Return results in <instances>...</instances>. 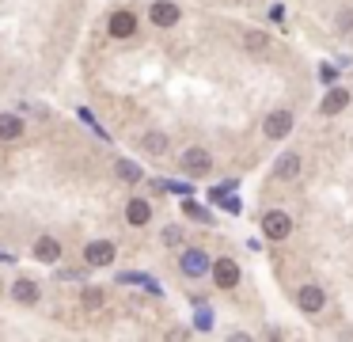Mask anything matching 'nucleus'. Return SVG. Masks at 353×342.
I'll return each instance as SVG.
<instances>
[{
    "label": "nucleus",
    "mask_w": 353,
    "mask_h": 342,
    "mask_svg": "<svg viewBox=\"0 0 353 342\" xmlns=\"http://www.w3.org/2000/svg\"><path fill=\"white\" fill-rule=\"evenodd\" d=\"M179 270H182L186 277H202V274L209 270V255H206V251H197V247H190V251H182Z\"/></svg>",
    "instance_id": "nucleus-4"
},
{
    "label": "nucleus",
    "mask_w": 353,
    "mask_h": 342,
    "mask_svg": "<svg viewBox=\"0 0 353 342\" xmlns=\"http://www.w3.org/2000/svg\"><path fill=\"white\" fill-rule=\"evenodd\" d=\"M338 27H342V31H353V12H342V19H338Z\"/></svg>",
    "instance_id": "nucleus-21"
},
{
    "label": "nucleus",
    "mask_w": 353,
    "mask_h": 342,
    "mask_svg": "<svg viewBox=\"0 0 353 342\" xmlns=\"http://www.w3.org/2000/svg\"><path fill=\"white\" fill-rule=\"evenodd\" d=\"M125 220H130V225H148V220H152V205H148L145 198H130V205H125Z\"/></svg>",
    "instance_id": "nucleus-8"
},
{
    "label": "nucleus",
    "mask_w": 353,
    "mask_h": 342,
    "mask_svg": "<svg viewBox=\"0 0 353 342\" xmlns=\"http://www.w3.org/2000/svg\"><path fill=\"white\" fill-rule=\"evenodd\" d=\"M16 137H23V122L16 114H0V141H16Z\"/></svg>",
    "instance_id": "nucleus-14"
},
{
    "label": "nucleus",
    "mask_w": 353,
    "mask_h": 342,
    "mask_svg": "<svg viewBox=\"0 0 353 342\" xmlns=\"http://www.w3.org/2000/svg\"><path fill=\"white\" fill-rule=\"evenodd\" d=\"M12 297H16L19 304H38V285L27 282V277H19V282L12 285Z\"/></svg>",
    "instance_id": "nucleus-13"
},
{
    "label": "nucleus",
    "mask_w": 353,
    "mask_h": 342,
    "mask_svg": "<svg viewBox=\"0 0 353 342\" xmlns=\"http://www.w3.org/2000/svg\"><path fill=\"white\" fill-rule=\"evenodd\" d=\"M164 244H182V232H179V228H167V232H164Z\"/></svg>",
    "instance_id": "nucleus-20"
},
{
    "label": "nucleus",
    "mask_w": 353,
    "mask_h": 342,
    "mask_svg": "<svg viewBox=\"0 0 353 342\" xmlns=\"http://www.w3.org/2000/svg\"><path fill=\"white\" fill-rule=\"evenodd\" d=\"M296 304H300L304 312H319L323 308V289L319 285H304V289L296 293Z\"/></svg>",
    "instance_id": "nucleus-10"
},
{
    "label": "nucleus",
    "mask_w": 353,
    "mask_h": 342,
    "mask_svg": "<svg viewBox=\"0 0 353 342\" xmlns=\"http://www.w3.org/2000/svg\"><path fill=\"white\" fill-rule=\"evenodd\" d=\"M273 175H278V179H296V175H300V156L296 152H285L278 160V168H273Z\"/></svg>",
    "instance_id": "nucleus-12"
},
{
    "label": "nucleus",
    "mask_w": 353,
    "mask_h": 342,
    "mask_svg": "<svg viewBox=\"0 0 353 342\" xmlns=\"http://www.w3.org/2000/svg\"><path fill=\"white\" fill-rule=\"evenodd\" d=\"M266 46H270V38H266L263 31H255V34H247V49H255V54H266Z\"/></svg>",
    "instance_id": "nucleus-18"
},
{
    "label": "nucleus",
    "mask_w": 353,
    "mask_h": 342,
    "mask_svg": "<svg viewBox=\"0 0 353 342\" xmlns=\"http://www.w3.org/2000/svg\"><path fill=\"white\" fill-rule=\"evenodd\" d=\"M213 282L221 285V289H236V285H239V266H236V259H217V262H213Z\"/></svg>",
    "instance_id": "nucleus-5"
},
{
    "label": "nucleus",
    "mask_w": 353,
    "mask_h": 342,
    "mask_svg": "<svg viewBox=\"0 0 353 342\" xmlns=\"http://www.w3.org/2000/svg\"><path fill=\"white\" fill-rule=\"evenodd\" d=\"M80 301H84V308H99V304L107 301V297H103V289H84Z\"/></svg>",
    "instance_id": "nucleus-19"
},
{
    "label": "nucleus",
    "mask_w": 353,
    "mask_h": 342,
    "mask_svg": "<svg viewBox=\"0 0 353 342\" xmlns=\"http://www.w3.org/2000/svg\"><path fill=\"white\" fill-rule=\"evenodd\" d=\"M133 31H137V19H133L130 12H114V16H110V34H114V38H130Z\"/></svg>",
    "instance_id": "nucleus-11"
},
{
    "label": "nucleus",
    "mask_w": 353,
    "mask_h": 342,
    "mask_svg": "<svg viewBox=\"0 0 353 342\" xmlns=\"http://www.w3.org/2000/svg\"><path fill=\"white\" fill-rule=\"evenodd\" d=\"M145 148H148L152 156H160V152L167 148V137H164V133H145Z\"/></svg>",
    "instance_id": "nucleus-17"
},
{
    "label": "nucleus",
    "mask_w": 353,
    "mask_h": 342,
    "mask_svg": "<svg viewBox=\"0 0 353 342\" xmlns=\"http://www.w3.org/2000/svg\"><path fill=\"white\" fill-rule=\"evenodd\" d=\"M186 213H190V217H197V220H206V209H197V205H190V202H186Z\"/></svg>",
    "instance_id": "nucleus-22"
},
{
    "label": "nucleus",
    "mask_w": 353,
    "mask_h": 342,
    "mask_svg": "<svg viewBox=\"0 0 353 342\" xmlns=\"http://www.w3.org/2000/svg\"><path fill=\"white\" fill-rule=\"evenodd\" d=\"M118 179L137 183V179H141V168H137V163H130V160H118Z\"/></svg>",
    "instance_id": "nucleus-16"
},
{
    "label": "nucleus",
    "mask_w": 353,
    "mask_h": 342,
    "mask_svg": "<svg viewBox=\"0 0 353 342\" xmlns=\"http://www.w3.org/2000/svg\"><path fill=\"white\" fill-rule=\"evenodd\" d=\"M84 259H88V266H107V262L114 259V244H110V240H95V244H88Z\"/></svg>",
    "instance_id": "nucleus-6"
},
{
    "label": "nucleus",
    "mask_w": 353,
    "mask_h": 342,
    "mask_svg": "<svg viewBox=\"0 0 353 342\" xmlns=\"http://www.w3.org/2000/svg\"><path fill=\"white\" fill-rule=\"evenodd\" d=\"M263 232H266V240H285L289 232H293V220H289V213L270 209V213L263 217Z\"/></svg>",
    "instance_id": "nucleus-2"
},
{
    "label": "nucleus",
    "mask_w": 353,
    "mask_h": 342,
    "mask_svg": "<svg viewBox=\"0 0 353 342\" xmlns=\"http://www.w3.org/2000/svg\"><path fill=\"white\" fill-rule=\"evenodd\" d=\"M293 130V111H285V106H281V111H273V114H266V122H263V133L270 141H281L285 137V133Z\"/></svg>",
    "instance_id": "nucleus-1"
},
{
    "label": "nucleus",
    "mask_w": 353,
    "mask_h": 342,
    "mask_svg": "<svg viewBox=\"0 0 353 342\" xmlns=\"http://www.w3.org/2000/svg\"><path fill=\"white\" fill-rule=\"evenodd\" d=\"M148 16H152V23H156V27H171V23H179V8H175V4H167V0H156Z\"/></svg>",
    "instance_id": "nucleus-7"
},
{
    "label": "nucleus",
    "mask_w": 353,
    "mask_h": 342,
    "mask_svg": "<svg viewBox=\"0 0 353 342\" xmlns=\"http://www.w3.org/2000/svg\"><path fill=\"white\" fill-rule=\"evenodd\" d=\"M345 103H350V91H345V88H334L327 99H323V114H338Z\"/></svg>",
    "instance_id": "nucleus-15"
},
{
    "label": "nucleus",
    "mask_w": 353,
    "mask_h": 342,
    "mask_svg": "<svg viewBox=\"0 0 353 342\" xmlns=\"http://www.w3.org/2000/svg\"><path fill=\"white\" fill-rule=\"evenodd\" d=\"M209 168H213V156H209L206 148H186V152H182V171H186V175H206Z\"/></svg>",
    "instance_id": "nucleus-3"
},
{
    "label": "nucleus",
    "mask_w": 353,
    "mask_h": 342,
    "mask_svg": "<svg viewBox=\"0 0 353 342\" xmlns=\"http://www.w3.org/2000/svg\"><path fill=\"white\" fill-rule=\"evenodd\" d=\"M34 259L58 262V259H61V244H58L53 236H38V240H34Z\"/></svg>",
    "instance_id": "nucleus-9"
}]
</instances>
